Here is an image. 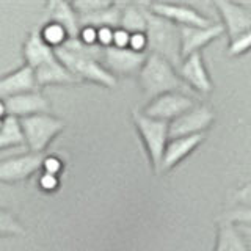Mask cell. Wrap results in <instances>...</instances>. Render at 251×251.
<instances>
[{
  "label": "cell",
  "mask_w": 251,
  "mask_h": 251,
  "mask_svg": "<svg viewBox=\"0 0 251 251\" xmlns=\"http://www.w3.org/2000/svg\"><path fill=\"white\" fill-rule=\"evenodd\" d=\"M138 83L148 100L167 93H185L188 86L179 77L177 69L160 55L149 53L138 73Z\"/></svg>",
  "instance_id": "1"
},
{
  "label": "cell",
  "mask_w": 251,
  "mask_h": 251,
  "mask_svg": "<svg viewBox=\"0 0 251 251\" xmlns=\"http://www.w3.org/2000/svg\"><path fill=\"white\" fill-rule=\"evenodd\" d=\"M146 38L149 53L160 55V57L168 60L177 69L180 61H182V57H180L179 27L162 18V16L154 14L149 8L146 11Z\"/></svg>",
  "instance_id": "2"
},
{
  "label": "cell",
  "mask_w": 251,
  "mask_h": 251,
  "mask_svg": "<svg viewBox=\"0 0 251 251\" xmlns=\"http://www.w3.org/2000/svg\"><path fill=\"white\" fill-rule=\"evenodd\" d=\"M19 121L25 138V146L30 149V152L36 154H44L46 148L65 130L63 120L50 113L27 116Z\"/></svg>",
  "instance_id": "3"
},
{
  "label": "cell",
  "mask_w": 251,
  "mask_h": 251,
  "mask_svg": "<svg viewBox=\"0 0 251 251\" xmlns=\"http://www.w3.org/2000/svg\"><path fill=\"white\" fill-rule=\"evenodd\" d=\"M132 118L138 130V135L146 148L152 168L159 175L165 148L170 141V123L152 120V118L143 115L141 112H133Z\"/></svg>",
  "instance_id": "4"
},
{
  "label": "cell",
  "mask_w": 251,
  "mask_h": 251,
  "mask_svg": "<svg viewBox=\"0 0 251 251\" xmlns=\"http://www.w3.org/2000/svg\"><path fill=\"white\" fill-rule=\"evenodd\" d=\"M55 55L58 60L68 68V71L73 74L78 82L86 80L105 86V88H115L116 86V77H113L108 71L102 66L100 61H96L88 57L73 53L63 47L55 49Z\"/></svg>",
  "instance_id": "5"
},
{
  "label": "cell",
  "mask_w": 251,
  "mask_h": 251,
  "mask_svg": "<svg viewBox=\"0 0 251 251\" xmlns=\"http://www.w3.org/2000/svg\"><path fill=\"white\" fill-rule=\"evenodd\" d=\"M196 105V100L185 93H167L149 100L143 108V115L165 123L175 121Z\"/></svg>",
  "instance_id": "6"
},
{
  "label": "cell",
  "mask_w": 251,
  "mask_h": 251,
  "mask_svg": "<svg viewBox=\"0 0 251 251\" xmlns=\"http://www.w3.org/2000/svg\"><path fill=\"white\" fill-rule=\"evenodd\" d=\"M148 53L133 52L129 47L126 49H118V47H107L102 55V66H104L113 77H127L138 74L143 68Z\"/></svg>",
  "instance_id": "7"
},
{
  "label": "cell",
  "mask_w": 251,
  "mask_h": 251,
  "mask_svg": "<svg viewBox=\"0 0 251 251\" xmlns=\"http://www.w3.org/2000/svg\"><path fill=\"white\" fill-rule=\"evenodd\" d=\"M215 120L214 110L207 105H195L184 115L176 118L170 123V138H180V137H192L204 133L209 129Z\"/></svg>",
  "instance_id": "8"
},
{
  "label": "cell",
  "mask_w": 251,
  "mask_h": 251,
  "mask_svg": "<svg viewBox=\"0 0 251 251\" xmlns=\"http://www.w3.org/2000/svg\"><path fill=\"white\" fill-rule=\"evenodd\" d=\"M44 154L27 152L0 160V182L13 184L25 180L43 168Z\"/></svg>",
  "instance_id": "9"
},
{
  "label": "cell",
  "mask_w": 251,
  "mask_h": 251,
  "mask_svg": "<svg viewBox=\"0 0 251 251\" xmlns=\"http://www.w3.org/2000/svg\"><path fill=\"white\" fill-rule=\"evenodd\" d=\"M148 8L154 14L162 16L177 27H209L212 22L207 16L196 11L195 8L184 3H148Z\"/></svg>",
  "instance_id": "10"
},
{
  "label": "cell",
  "mask_w": 251,
  "mask_h": 251,
  "mask_svg": "<svg viewBox=\"0 0 251 251\" xmlns=\"http://www.w3.org/2000/svg\"><path fill=\"white\" fill-rule=\"evenodd\" d=\"M177 74L188 88L202 94V96L214 90V83H212V78L204 65L201 52H196L180 61V65L177 66Z\"/></svg>",
  "instance_id": "11"
},
{
  "label": "cell",
  "mask_w": 251,
  "mask_h": 251,
  "mask_svg": "<svg viewBox=\"0 0 251 251\" xmlns=\"http://www.w3.org/2000/svg\"><path fill=\"white\" fill-rule=\"evenodd\" d=\"M180 33V57L187 58L200 52L225 33L223 24H212L209 27H179Z\"/></svg>",
  "instance_id": "12"
},
{
  "label": "cell",
  "mask_w": 251,
  "mask_h": 251,
  "mask_svg": "<svg viewBox=\"0 0 251 251\" xmlns=\"http://www.w3.org/2000/svg\"><path fill=\"white\" fill-rule=\"evenodd\" d=\"M214 6L217 8L218 14L222 16L225 31L229 39L251 30V14L240 5V2L217 0L214 2Z\"/></svg>",
  "instance_id": "13"
},
{
  "label": "cell",
  "mask_w": 251,
  "mask_h": 251,
  "mask_svg": "<svg viewBox=\"0 0 251 251\" xmlns=\"http://www.w3.org/2000/svg\"><path fill=\"white\" fill-rule=\"evenodd\" d=\"M6 116H14L18 120L33 115L50 113V104L44 94L39 91L19 94V96L5 99Z\"/></svg>",
  "instance_id": "14"
},
{
  "label": "cell",
  "mask_w": 251,
  "mask_h": 251,
  "mask_svg": "<svg viewBox=\"0 0 251 251\" xmlns=\"http://www.w3.org/2000/svg\"><path fill=\"white\" fill-rule=\"evenodd\" d=\"M38 91L35 73L30 66L24 65L13 73L0 77V99H8L19 94Z\"/></svg>",
  "instance_id": "15"
},
{
  "label": "cell",
  "mask_w": 251,
  "mask_h": 251,
  "mask_svg": "<svg viewBox=\"0 0 251 251\" xmlns=\"http://www.w3.org/2000/svg\"><path fill=\"white\" fill-rule=\"evenodd\" d=\"M202 141H204V133H198V135H192V137L170 138L160 163V173L173 170L176 165L187 159Z\"/></svg>",
  "instance_id": "16"
},
{
  "label": "cell",
  "mask_w": 251,
  "mask_h": 251,
  "mask_svg": "<svg viewBox=\"0 0 251 251\" xmlns=\"http://www.w3.org/2000/svg\"><path fill=\"white\" fill-rule=\"evenodd\" d=\"M47 16L50 22L58 24L60 27L65 28L69 38H77L80 33V19L74 10L73 3L61 2V0H52L47 3Z\"/></svg>",
  "instance_id": "17"
},
{
  "label": "cell",
  "mask_w": 251,
  "mask_h": 251,
  "mask_svg": "<svg viewBox=\"0 0 251 251\" xmlns=\"http://www.w3.org/2000/svg\"><path fill=\"white\" fill-rule=\"evenodd\" d=\"M38 88L47 85H63V83H77L78 80L69 73L68 68L63 65L55 55L49 61L43 63L41 66L33 69Z\"/></svg>",
  "instance_id": "18"
},
{
  "label": "cell",
  "mask_w": 251,
  "mask_h": 251,
  "mask_svg": "<svg viewBox=\"0 0 251 251\" xmlns=\"http://www.w3.org/2000/svg\"><path fill=\"white\" fill-rule=\"evenodd\" d=\"M22 52H24V58H25V65L30 66L31 69H36L43 63L49 61L50 58L55 57V49H52L50 46H47L43 41L41 33H39L38 28L28 35Z\"/></svg>",
  "instance_id": "19"
},
{
  "label": "cell",
  "mask_w": 251,
  "mask_h": 251,
  "mask_svg": "<svg viewBox=\"0 0 251 251\" xmlns=\"http://www.w3.org/2000/svg\"><path fill=\"white\" fill-rule=\"evenodd\" d=\"M121 11H123V3H112L107 8L102 10L80 14V27H93V28H120V21H121Z\"/></svg>",
  "instance_id": "20"
},
{
  "label": "cell",
  "mask_w": 251,
  "mask_h": 251,
  "mask_svg": "<svg viewBox=\"0 0 251 251\" xmlns=\"http://www.w3.org/2000/svg\"><path fill=\"white\" fill-rule=\"evenodd\" d=\"M214 251H248L247 240L237 229V226L220 220Z\"/></svg>",
  "instance_id": "21"
},
{
  "label": "cell",
  "mask_w": 251,
  "mask_h": 251,
  "mask_svg": "<svg viewBox=\"0 0 251 251\" xmlns=\"http://www.w3.org/2000/svg\"><path fill=\"white\" fill-rule=\"evenodd\" d=\"M148 3H123L120 28L133 33H146Z\"/></svg>",
  "instance_id": "22"
},
{
  "label": "cell",
  "mask_w": 251,
  "mask_h": 251,
  "mask_svg": "<svg viewBox=\"0 0 251 251\" xmlns=\"http://www.w3.org/2000/svg\"><path fill=\"white\" fill-rule=\"evenodd\" d=\"M25 138H24L21 121L14 116H5L3 126L0 129V151L13 146H24Z\"/></svg>",
  "instance_id": "23"
},
{
  "label": "cell",
  "mask_w": 251,
  "mask_h": 251,
  "mask_svg": "<svg viewBox=\"0 0 251 251\" xmlns=\"http://www.w3.org/2000/svg\"><path fill=\"white\" fill-rule=\"evenodd\" d=\"M39 33H41V38L43 41L50 46L52 49H58L63 44L66 43V39L69 38L68 33L65 31V28L60 27L58 24H53V22H49L46 24V25L39 30Z\"/></svg>",
  "instance_id": "24"
},
{
  "label": "cell",
  "mask_w": 251,
  "mask_h": 251,
  "mask_svg": "<svg viewBox=\"0 0 251 251\" xmlns=\"http://www.w3.org/2000/svg\"><path fill=\"white\" fill-rule=\"evenodd\" d=\"M24 234H25V229H24L19 220L10 210L0 207V237H3V235H24Z\"/></svg>",
  "instance_id": "25"
},
{
  "label": "cell",
  "mask_w": 251,
  "mask_h": 251,
  "mask_svg": "<svg viewBox=\"0 0 251 251\" xmlns=\"http://www.w3.org/2000/svg\"><path fill=\"white\" fill-rule=\"evenodd\" d=\"M250 50H251V30L229 39V46H227V55L229 57H240V55Z\"/></svg>",
  "instance_id": "26"
},
{
  "label": "cell",
  "mask_w": 251,
  "mask_h": 251,
  "mask_svg": "<svg viewBox=\"0 0 251 251\" xmlns=\"http://www.w3.org/2000/svg\"><path fill=\"white\" fill-rule=\"evenodd\" d=\"M223 222H229L232 225H251V207H234L231 210L225 212L220 217Z\"/></svg>",
  "instance_id": "27"
},
{
  "label": "cell",
  "mask_w": 251,
  "mask_h": 251,
  "mask_svg": "<svg viewBox=\"0 0 251 251\" xmlns=\"http://www.w3.org/2000/svg\"><path fill=\"white\" fill-rule=\"evenodd\" d=\"M113 2H104V0H78V2H74L73 6L77 11V14H86V13H93L102 10V8H107L108 5H112Z\"/></svg>",
  "instance_id": "28"
},
{
  "label": "cell",
  "mask_w": 251,
  "mask_h": 251,
  "mask_svg": "<svg viewBox=\"0 0 251 251\" xmlns=\"http://www.w3.org/2000/svg\"><path fill=\"white\" fill-rule=\"evenodd\" d=\"M234 201L237 207H251V182L239 187L234 193Z\"/></svg>",
  "instance_id": "29"
},
{
  "label": "cell",
  "mask_w": 251,
  "mask_h": 251,
  "mask_svg": "<svg viewBox=\"0 0 251 251\" xmlns=\"http://www.w3.org/2000/svg\"><path fill=\"white\" fill-rule=\"evenodd\" d=\"M63 170V162L55 155H47L44 157L43 162V173H47V175H53L58 176Z\"/></svg>",
  "instance_id": "30"
},
{
  "label": "cell",
  "mask_w": 251,
  "mask_h": 251,
  "mask_svg": "<svg viewBox=\"0 0 251 251\" xmlns=\"http://www.w3.org/2000/svg\"><path fill=\"white\" fill-rule=\"evenodd\" d=\"M129 49L133 52H141V53H148V38L146 33H133L130 35L129 39Z\"/></svg>",
  "instance_id": "31"
},
{
  "label": "cell",
  "mask_w": 251,
  "mask_h": 251,
  "mask_svg": "<svg viewBox=\"0 0 251 251\" xmlns=\"http://www.w3.org/2000/svg\"><path fill=\"white\" fill-rule=\"evenodd\" d=\"M129 39H130V33L126 31L123 28H115L113 30V47H118V49H126L129 47Z\"/></svg>",
  "instance_id": "32"
},
{
  "label": "cell",
  "mask_w": 251,
  "mask_h": 251,
  "mask_svg": "<svg viewBox=\"0 0 251 251\" xmlns=\"http://www.w3.org/2000/svg\"><path fill=\"white\" fill-rule=\"evenodd\" d=\"M113 30L115 28H108V27H102V28H98V44L100 47H112L113 44Z\"/></svg>",
  "instance_id": "33"
},
{
  "label": "cell",
  "mask_w": 251,
  "mask_h": 251,
  "mask_svg": "<svg viewBox=\"0 0 251 251\" xmlns=\"http://www.w3.org/2000/svg\"><path fill=\"white\" fill-rule=\"evenodd\" d=\"M60 180L58 176H53V175H47V173H43L41 177H39V187L43 188L46 192H52L55 188L58 187Z\"/></svg>",
  "instance_id": "34"
},
{
  "label": "cell",
  "mask_w": 251,
  "mask_h": 251,
  "mask_svg": "<svg viewBox=\"0 0 251 251\" xmlns=\"http://www.w3.org/2000/svg\"><path fill=\"white\" fill-rule=\"evenodd\" d=\"M78 39L90 46L98 44V30L93 27H82L80 33H78Z\"/></svg>",
  "instance_id": "35"
},
{
  "label": "cell",
  "mask_w": 251,
  "mask_h": 251,
  "mask_svg": "<svg viewBox=\"0 0 251 251\" xmlns=\"http://www.w3.org/2000/svg\"><path fill=\"white\" fill-rule=\"evenodd\" d=\"M235 226H237V225H235ZM237 229L242 232L243 237L251 239V225H240V226H237Z\"/></svg>",
  "instance_id": "36"
},
{
  "label": "cell",
  "mask_w": 251,
  "mask_h": 251,
  "mask_svg": "<svg viewBox=\"0 0 251 251\" xmlns=\"http://www.w3.org/2000/svg\"><path fill=\"white\" fill-rule=\"evenodd\" d=\"M6 116V105H5V100L0 99V118H5Z\"/></svg>",
  "instance_id": "37"
},
{
  "label": "cell",
  "mask_w": 251,
  "mask_h": 251,
  "mask_svg": "<svg viewBox=\"0 0 251 251\" xmlns=\"http://www.w3.org/2000/svg\"><path fill=\"white\" fill-rule=\"evenodd\" d=\"M240 5L245 8V10L251 14V2H240Z\"/></svg>",
  "instance_id": "38"
},
{
  "label": "cell",
  "mask_w": 251,
  "mask_h": 251,
  "mask_svg": "<svg viewBox=\"0 0 251 251\" xmlns=\"http://www.w3.org/2000/svg\"><path fill=\"white\" fill-rule=\"evenodd\" d=\"M245 240H247V248H248V251H251V239H247L245 237Z\"/></svg>",
  "instance_id": "39"
},
{
  "label": "cell",
  "mask_w": 251,
  "mask_h": 251,
  "mask_svg": "<svg viewBox=\"0 0 251 251\" xmlns=\"http://www.w3.org/2000/svg\"><path fill=\"white\" fill-rule=\"evenodd\" d=\"M3 120L5 118H0V129H2V126H3Z\"/></svg>",
  "instance_id": "40"
}]
</instances>
